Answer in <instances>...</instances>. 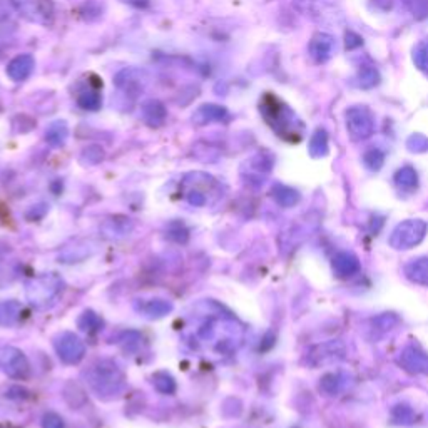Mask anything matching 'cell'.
Listing matches in <instances>:
<instances>
[{
	"label": "cell",
	"mask_w": 428,
	"mask_h": 428,
	"mask_svg": "<svg viewBox=\"0 0 428 428\" xmlns=\"http://www.w3.org/2000/svg\"><path fill=\"white\" fill-rule=\"evenodd\" d=\"M87 385L99 398L111 400L126 388V374L113 360H99L84 373Z\"/></svg>",
	"instance_id": "1"
},
{
	"label": "cell",
	"mask_w": 428,
	"mask_h": 428,
	"mask_svg": "<svg viewBox=\"0 0 428 428\" xmlns=\"http://www.w3.org/2000/svg\"><path fill=\"white\" fill-rule=\"evenodd\" d=\"M261 114L265 116L266 123L273 128L276 133L283 138H288L290 134H296V118L295 113L288 106H285L275 96L268 94L261 102Z\"/></svg>",
	"instance_id": "2"
},
{
	"label": "cell",
	"mask_w": 428,
	"mask_h": 428,
	"mask_svg": "<svg viewBox=\"0 0 428 428\" xmlns=\"http://www.w3.org/2000/svg\"><path fill=\"white\" fill-rule=\"evenodd\" d=\"M62 286H64V283H62V280L57 275L49 273L37 276V278L29 281L27 285L26 293L29 303L39 306V308H44V306L52 303L59 296Z\"/></svg>",
	"instance_id": "3"
},
{
	"label": "cell",
	"mask_w": 428,
	"mask_h": 428,
	"mask_svg": "<svg viewBox=\"0 0 428 428\" xmlns=\"http://www.w3.org/2000/svg\"><path fill=\"white\" fill-rule=\"evenodd\" d=\"M348 136L353 141H365L374 133L373 113L367 106H352L345 113Z\"/></svg>",
	"instance_id": "4"
},
{
	"label": "cell",
	"mask_w": 428,
	"mask_h": 428,
	"mask_svg": "<svg viewBox=\"0 0 428 428\" xmlns=\"http://www.w3.org/2000/svg\"><path fill=\"white\" fill-rule=\"evenodd\" d=\"M19 16L39 26H51L54 21L52 0H9Z\"/></svg>",
	"instance_id": "5"
},
{
	"label": "cell",
	"mask_w": 428,
	"mask_h": 428,
	"mask_svg": "<svg viewBox=\"0 0 428 428\" xmlns=\"http://www.w3.org/2000/svg\"><path fill=\"white\" fill-rule=\"evenodd\" d=\"M0 370L14 378V380H26L31 374V365L26 355L14 347L0 348Z\"/></svg>",
	"instance_id": "6"
},
{
	"label": "cell",
	"mask_w": 428,
	"mask_h": 428,
	"mask_svg": "<svg viewBox=\"0 0 428 428\" xmlns=\"http://www.w3.org/2000/svg\"><path fill=\"white\" fill-rule=\"evenodd\" d=\"M425 233L427 223L420 220H410L397 226V230L393 231L390 238V243L397 250H410V248L418 245L423 240Z\"/></svg>",
	"instance_id": "7"
},
{
	"label": "cell",
	"mask_w": 428,
	"mask_h": 428,
	"mask_svg": "<svg viewBox=\"0 0 428 428\" xmlns=\"http://www.w3.org/2000/svg\"><path fill=\"white\" fill-rule=\"evenodd\" d=\"M148 84V77L139 69H124L114 77V86L118 94L126 99L134 101Z\"/></svg>",
	"instance_id": "8"
},
{
	"label": "cell",
	"mask_w": 428,
	"mask_h": 428,
	"mask_svg": "<svg viewBox=\"0 0 428 428\" xmlns=\"http://www.w3.org/2000/svg\"><path fill=\"white\" fill-rule=\"evenodd\" d=\"M56 352L59 355V358L67 365H77L84 360L86 355V345L77 335L71 332L61 333L56 338Z\"/></svg>",
	"instance_id": "9"
},
{
	"label": "cell",
	"mask_w": 428,
	"mask_h": 428,
	"mask_svg": "<svg viewBox=\"0 0 428 428\" xmlns=\"http://www.w3.org/2000/svg\"><path fill=\"white\" fill-rule=\"evenodd\" d=\"M335 49H337L335 39L330 36V34L318 32L311 37L308 52H310V57L316 62V64H325V62H328L333 57Z\"/></svg>",
	"instance_id": "10"
},
{
	"label": "cell",
	"mask_w": 428,
	"mask_h": 428,
	"mask_svg": "<svg viewBox=\"0 0 428 428\" xmlns=\"http://www.w3.org/2000/svg\"><path fill=\"white\" fill-rule=\"evenodd\" d=\"M36 67V61L31 54H21V56L14 57L7 66V76L16 82L27 81Z\"/></svg>",
	"instance_id": "11"
},
{
	"label": "cell",
	"mask_w": 428,
	"mask_h": 428,
	"mask_svg": "<svg viewBox=\"0 0 428 428\" xmlns=\"http://www.w3.org/2000/svg\"><path fill=\"white\" fill-rule=\"evenodd\" d=\"M228 118V109L225 106L218 104H203L198 107L193 114V123L198 126H204L209 123H221Z\"/></svg>",
	"instance_id": "12"
},
{
	"label": "cell",
	"mask_w": 428,
	"mask_h": 428,
	"mask_svg": "<svg viewBox=\"0 0 428 428\" xmlns=\"http://www.w3.org/2000/svg\"><path fill=\"white\" fill-rule=\"evenodd\" d=\"M141 113H143L144 121L151 128H159V126L164 124V121L168 118L166 107L158 99L146 101L144 104L141 106Z\"/></svg>",
	"instance_id": "13"
},
{
	"label": "cell",
	"mask_w": 428,
	"mask_h": 428,
	"mask_svg": "<svg viewBox=\"0 0 428 428\" xmlns=\"http://www.w3.org/2000/svg\"><path fill=\"white\" fill-rule=\"evenodd\" d=\"M400 363L412 373H428V357L415 348H407L402 353Z\"/></svg>",
	"instance_id": "14"
},
{
	"label": "cell",
	"mask_w": 428,
	"mask_h": 428,
	"mask_svg": "<svg viewBox=\"0 0 428 428\" xmlns=\"http://www.w3.org/2000/svg\"><path fill=\"white\" fill-rule=\"evenodd\" d=\"M333 270L342 278H348V276H353L360 270L358 260L350 253H340L333 260Z\"/></svg>",
	"instance_id": "15"
},
{
	"label": "cell",
	"mask_w": 428,
	"mask_h": 428,
	"mask_svg": "<svg viewBox=\"0 0 428 428\" xmlns=\"http://www.w3.org/2000/svg\"><path fill=\"white\" fill-rule=\"evenodd\" d=\"M67 138H69V128H67L66 121H54L46 131V141L54 148L64 146Z\"/></svg>",
	"instance_id": "16"
},
{
	"label": "cell",
	"mask_w": 428,
	"mask_h": 428,
	"mask_svg": "<svg viewBox=\"0 0 428 428\" xmlns=\"http://www.w3.org/2000/svg\"><path fill=\"white\" fill-rule=\"evenodd\" d=\"M171 310H173V305L169 303V301L160 298L144 301V303H141V308H139L141 313L148 316V318H163V316H166Z\"/></svg>",
	"instance_id": "17"
},
{
	"label": "cell",
	"mask_w": 428,
	"mask_h": 428,
	"mask_svg": "<svg viewBox=\"0 0 428 428\" xmlns=\"http://www.w3.org/2000/svg\"><path fill=\"white\" fill-rule=\"evenodd\" d=\"M355 84L360 89H373L374 86L380 84V72L374 66H362L355 77Z\"/></svg>",
	"instance_id": "18"
},
{
	"label": "cell",
	"mask_w": 428,
	"mask_h": 428,
	"mask_svg": "<svg viewBox=\"0 0 428 428\" xmlns=\"http://www.w3.org/2000/svg\"><path fill=\"white\" fill-rule=\"evenodd\" d=\"M405 273L415 283L428 286V258H420V260L412 261L410 265H407Z\"/></svg>",
	"instance_id": "19"
},
{
	"label": "cell",
	"mask_w": 428,
	"mask_h": 428,
	"mask_svg": "<svg viewBox=\"0 0 428 428\" xmlns=\"http://www.w3.org/2000/svg\"><path fill=\"white\" fill-rule=\"evenodd\" d=\"M22 306L17 301H2L0 303V325L12 327L21 318Z\"/></svg>",
	"instance_id": "20"
},
{
	"label": "cell",
	"mask_w": 428,
	"mask_h": 428,
	"mask_svg": "<svg viewBox=\"0 0 428 428\" xmlns=\"http://www.w3.org/2000/svg\"><path fill=\"white\" fill-rule=\"evenodd\" d=\"M310 154L313 158H323L328 154V134L325 129H316L310 139Z\"/></svg>",
	"instance_id": "21"
},
{
	"label": "cell",
	"mask_w": 428,
	"mask_h": 428,
	"mask_svg": "<svg viewBox=\"0 0 428 428\" xmlns=\"http://www.w3.org/2000/svg\"><path fill=\"white\" fill-rule=\"evenodd\" d=\"M395 184L398 188L407 189V191H412V189L417 188L418 184V176L417 171L410 166H405L402 169H398L395 174Z\"/></svg>",
	"instance_id": "22"
},
{
	"label": "cell",
	"mask_w": 428,
	"mask_h": 428,
	"mask_svg": "<svg viewBox=\"0 0 428 428\" xmlns=\"http://www.w3.org/2000/svg\"><path fill=\"white\" fill-rule=\"evenodd\" d=\"M412 59L417 69L428 76V41H420L413 47Z\"/></svg>",
	"instance_id": "23"
},
{
	"label": "cell",
	"mask_w": 428,
	"mask_h": 428,
	"mask_svg": "<svg viewBox=\"0 0 428 428\" xmlns=\"http://www.w3.org/2000/svg\"><path fill=\"white\" fill-rule=\"evenodd\" d=\"M153 382L156 390L164 393V395H171V393L176 392V382H174V378L166 372L156 373L153 377Z\"/></svg>",
	"instance_id": "24"
},
{
	"label": "cell",
	"mask_w": 428,
	"mask_h": 428,
	"mask_svg": "<svg viewBox=\"0 0 428 428\" xmlns=\"http://www.w3.org/2000/svg\"><path fill=\"white\" fill-rule=\"evenodd\" d=\"M273 196L276 201L281 204V206H293V204L298 203V199H300V194L296 193L295 189H291L288 186H281V184L275 186Z\"/></svg>",
	"instance_id": "25"
},
{
	"label": "cell",
	"mask_w": 428,
	"mask_h": 428,
	"mask_svg": "<svg viewBox=\"0 0 428 428\" xmlns=\"http://www.w3.org/2000/svg\"><path fill=\"white\" fill-rule=\"evenodd\" d=\"M77 104L86 111H97L102 106V97L97 91H84L77 97Z\"/></svg>",
	"instance_id": "26"
},
{
	"label": "cell",
	"mask_w": 428,
	"mask_h": 428,
	"mask_svg": "<svg viewBox=\"0 0 428 428\" xmlns=\"http://www.w3.org/2000/svg\"><path fill=\"white\" fill-rule=\"evenodd\" d=\"M363 163H365V166L370 169V171H380L383 163H385V153L377 148L370 149L363 156Z\"/></svg>",
	"instance_id": "27"
},
{
	"label": "cell",
	"mask_w": 428,
	"mask_h": 428,
	"mask_svg": "<svg viewBox=\"0 0 428 428\" xmlns=\"http://www.w3.org/2000/svg\"><path fill=\"white\" fill-rule=\"evenodd\" d=\"M295 7L303 14V16H308L311 19H318L321 17L320 9H321V2L320 0H295Z\"/></svg>",
	"instance_id": "28"
},
{
	"label": "cell",
	"mask_w": 428,
	"mask_h": 428,
	"mask_svg": "<svg viewBox=\"0 0 428 428\" xmlns=\"http://www.w3.org/2000/svg\"><path fill=\"white\" fill-rule=\"evenodd\" d=\"M82 163L84 164H99L102 159H104V149L101 148V146H89V148H86L82 151L81 156Z\"/></svg>",
	"instance_id": "29"
},
{
	"label": "cell",
	"mask_w": 428,
	"mask_h": 428,
	"mask_svg": "<svg viewBox=\"0 0 428 428\" xmlns=\"http://www.w3.org/2000/svg\"><path fill=\"white\" fill-rule=\"evenodd\" d=\"M407 7L418 21L428 17V0H407Z\"/></svg>",
	"instance_id": "30"
},
{
	"label": "cell",
	"mask_w": 428,
	"mask_h": 428,
	"mask_svg": "<svg viewBox=\"0 0 428 428\" xmlns=\"http://www.w3.org/2000/svg\"><path fill=\"white\" fill-rule=\"evenodd\" d=\"M79 327L82 330H86V332H96V330H99L102 327V321L96 313H92V311H86V313L81 316Z\"/></svg>",
	"instance_id": "31"
},
{
	"label": "cell",
	"mask_w": 428,
	"mask_h": 428,
	"mask_svg": "<svg viewBox=\"0 0 428 428\" xmlns=\"http://www.w3.org/2000/svg\"><path fill=\"white\" fill-rule=\"evenodd\" d=\"M408 149L413 151V153H423V151L428 149V139L422 134H413L410 139H408Z\"/></svg>",
	"instance_id": "32"
},
{
	"label": "cell",
	"mask_w": 428,
	"mask_h": 428,
	"mask_svg": "<svg viewBox=\"0 0 428 428\" xmlns=\"http://www.w3.org/2000/svg\"><path fill=\"white\" fill-rule=\"evenodd\" d=\"M42 428H64V422L57 413H46L42 418Z\"/></svg>",
	"instance_id": "33"
},
{
	"label": "cell",
	"mask_w": 428,
	"mask_h": 428,
	"mask_svg": "<svg viewBox=\"0 0 428 428\" xmlns=\"http://www.w3.org/2000/svg\"><path fill=\"white\" fill-rule=\"evenodd\" d=\"M345 46H347V51H355V49L363 46V39L353 31H348L345 34Z\"/></svg>",
	"instance_id": "34"
},
{
	"label": "cell",
	"mask_w": 428,
	"mask_h": 428,
	"mask_svg": "<svg viewBox=\"0 0 428 428\" xmlns=\"http://www.w3.org/2000/svg\"><path fill=\"white\" fill-rule=\"evenodd\" d=\"M320 387L327 393H330V395H333V393L338 392V377H335V374H327V377L321 380Z\"/></svg>",
	"instance_id": "35"
},
{
	"label": "cell",
	"mask_w": 428,
	"mask_h": 428,
	"mask_svg": "<svg viewBox=\"0 0 428 428\" xmlns=\"http://www.w3.org/2000/svg\"><path fill=\"white\" fill-rule=\"evenodd\" d=\"M124 4H129V6H133L136 9H146L149 6V0H123Z\"/></svg>",
	"instance_id": "36"
}]
</instances>
